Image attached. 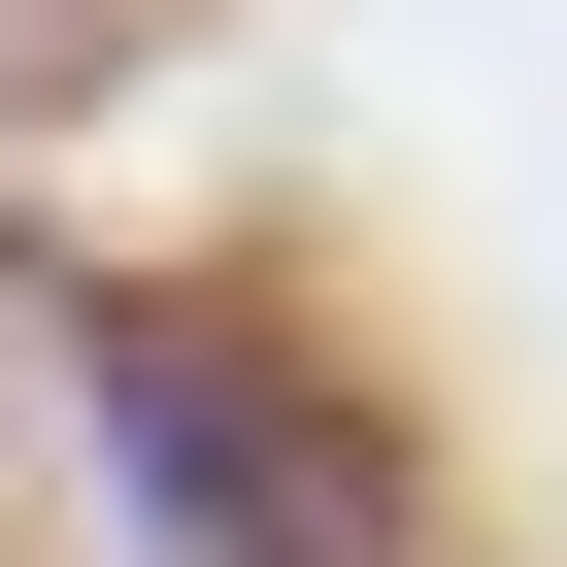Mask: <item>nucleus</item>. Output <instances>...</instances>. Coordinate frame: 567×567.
I'll return each instance as SVG.
<instances>
[{
	"instance_id": "1",
	"label": "nucleus",
	"mask_w": 567,
	"mask_h": 567,
	"mask_svg": "<svg viewBox=\"0 0 567 567\" xmlns=\"http://www.w3.org/2000/svg\"><path fill=\"white\" fill-rule=\"evenodd\" d=\"M68 401H101V467H134L200 567H401L368 401H301V368H267V334H200V301H68Z\"/></svg>"
}]
</instances>
